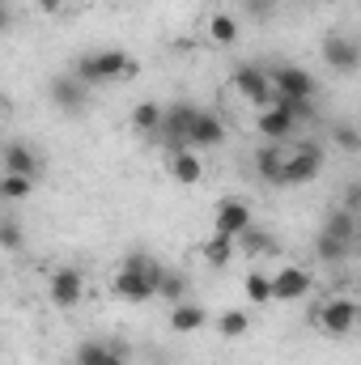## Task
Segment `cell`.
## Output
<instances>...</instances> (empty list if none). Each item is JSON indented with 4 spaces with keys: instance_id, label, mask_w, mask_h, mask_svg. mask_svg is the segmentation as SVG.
Listing matches in <instances>:
<instances>
[{
    "instance_id": "44dd1931",
    "label": "cell",
    "mask_w": 361,
    "mask_h": 365,
    "mask_svg": "<svg viewBox=\"0 0 361 365\" xmlns=\"http://www.w3.org/2000/svg\"><path fill=\"white\" fill-rule=\"evenodd\" d=\"M200 255H204V264L208 268H225L238 251H234V238H225V234H213L204 247H200Z\"/></svg>"
},
{
    "instance_id": "2e32d148",
    "label": "cell",
    "mask_w": 361,
    "mask_h": 365,
    "mask_svg": "<svg viewBox=\"0 0 361 365\" xmlns=\"http://www.w3.org/2000/svg\"><path fill=\"white\" fill-rule=\"evenodd\" d=\"M208 323V310L200 306V302H175L171 306V331H179V336H187V331H200Z\"/></svg>"
},
{
    "instance_id": "5b68a950",
    "label": "cell",
    "mask_w": 361,
    "mask_h": 365,
    "mask_svg": "<svg viewBox=\"0 0 361 365\" xmlns=\"http://www.w3.org/2000/svg\"><path fill=\"white\" fill-rule=\"evenodd\" d=\"M268 86H272L276 98H315V93H319L315 73H306L302 64H280V68H272Z\"/></svg>"
},
{
    "instance_id": "5bb4252c",
    "label": "cell",
    "mask_w": 361,
    "mask_h": 365,
    "mask_svg": "<svg viewBox=\"0 0 361 365\" xmlns=\"http://www.w3.org/2000/svg\"><path fill=\"white\" fill-rule=\"evenodd\" d=\"M0 166H4V175H21V179H34V175H39V158H34V149L21 145V140H13V145L0 149Z\"/></svg>"
},
{
    "instance_id": "3957f363",
    "label": "cell",
    "mask_w": 361,
    "mask_h": 365,
    "mask_svg": "<svg viewBox=\"0 0 361 365\" xmlns=\"http://www.w3.org/2000/svg\"><path fill=\"white\" fill-rule=\"evenodd\" d=\"M136 60L128 56V51H93V56H81L77 60V81H86V86H115V81H128V77H136Z\"/></svg>"
},
{
    "instance_id": "8fae6325",
    "label": "cell",
    "mask_w": 361,
    "mask_h": 365,
    "mask_svg": "<svg viewBox=\"0 0 361 365\" xmlns=\"http://www.w3.org/2000/svg\"><path fill=\"white\" fill-rule=\"evenodd\" d=\"M225 140V123L217 110H195V123L187 132V149H217Z\"/></svg>"
},
{
    "instance_id": "f546056e",
    "label": "cell",
    "mask_w": 361,
    "mask_h": 365,
    "mask_svg": "<svg viewBox=\"0 0 361 365\" xmlns=\"http://www.w3.org/2000/svg\"><path fill=\"white\" fill-rule=\"evenodd\" d=\"M243 9H247L255 21H268L272 13H276V0H243Z\"/></svg>"
},
{
    "instance_id": "83f0119b",
    "label": "cell",
    "mask_w": 361,
    "mask_h": 365,
    "mask_svg": "<svg viewBox=\"0 0 361 365\" xmlns=\"http://www.w3.org/2000/svg\"><path fill=\"white\" fill-rule=\"evenodd\" d=\"M243 289H247V297H251L255 306H268L272 302V276H264V272H247Z\"/></svg>"
},
{
    "instance_id": "4316f807",
    "label": "cell",
    "mask_w": 361,
    "mask_h": 365,
    "mask_svg": "<svg viewBox=\"0 0 361 365\" xmlns=\"http://www.w3.org/2000/svg\"><path fill=\"white\" fill-rule=\"evenodd\" d=\"M30 191H34V179H21V175H0V200L17 204V200H26Z\"/></svg>"
},
{
    "instance_id": "ac0fdd59",
    "label": "cell",
    "mask_w": 361,
    "mask_h": 365,
    "mask_svg": "<svg viewBox=\"0 0 361 365\" xmlns=\"http://www.w3.org/2000/svg\"><path fill=\"white\" fill-rule=\"evenodd\" d=\"M132 128H136L141 136L158 140V136H162V106H158V102H136V106H132Z\"/></svg>"
},
{
    "instance_id": "484cf974",
    "label": "cell",
    "mask_w": 361,
    "mask_h": 365,
    "mask_svg": "<svg viewBox=\"0 0 361 365\" xmlns=\"http://www.w3.org/2000/svg\"><path fill=\"white\" fill-rule=\"evenodd\" d=\"M332 145H336L340 153H357V149H361V132L353 128V123L336 119V123H332Z\"/></svg>"
},
{
    "instance_id": "603a6c76",
    "label": "cell",
    "mask_w": 361,
    "mask_h": 365,
    "mask_svg": "<svg viewBox=\"0 0 361 365\" xmlns=\"http://www.w3.org/2000/svg\"><path fill=\"white\" fill-rule=\"evenodd\" d=\"M73 365H128V361H123L119 349H106V344H81Z\"/></svg>"
},
{
    "instance_id": "d6a6232c",
    "label": "cell",
    "mask_w": 361,
    "mask_h": 365,
    "mask_svg": "<svg viewBox=\"0 0 361 365\" xmlns=\"http://www.w3.org/2000/svg\"><path fill=\"white\" fill-rule=\"evenodd\" d=\"M4 30H13V13H9V4L0 0V34H4Z\"/></svg>"
},
{
    "instance_id": "e0dca14e",
    "label": "cell",
    "mask_w": 361,
    "mask_h": 365,
    "mask_svg": "<svg viewBox=\"0 0 361 365\" xmlns=\"http://www.w3.org/2000/svg\"><path fill=\"white\" fill-rule=\"evenodd\" d=\"M234 251H243V255H255V259H264V255H276V238H272L268 230H255V221L234 238Z\"/></svg>"
},
{
    "instance_id": "4fadbf2b",
    "label": "cell",
    "mask_w": 361,
    "mask_h": 365,
    "mask_svg": "<svg viewBox=\"0 0 361 365\" xmlns=\"http://www.w3.org/2000/svg\"><path fill=\"white\" fill-rule=\"evenodd\" d=\"M47 93H51V102H56L60 110H68V115L86 110V98H90L86 81H77V77H56V81L47 86Z\"/></svg>"
},
{
    "instance_id": "ba28073f",
    "label": "cell",
    "mask_w": 361,
    "mask_h": 365,
    "mask_svg": "<svg viewBox=\"0 0 361 365\" xmlns=\"http://www.w3.org/2000/svg\"><path fill=\"white\" fill-rule=\"evenodd\" d=\"M230 81H234V90H238V98H247V102H251L255 110H260V106H268V102H272L268 73H264L260 64H238Z\"/></svg>"
},
{
    "instance_id": "f1b7e54d",
    "label": "cell",
    "mask_w": 361,
    "mask_h": 365,
    "mask_svg": "<svg viewBox=\"0 0 361 365\" xmlns=\"http://www.w3.org/2000/svg\"><path fill=\"white\" fill-rule=\"evenodd\" d=\"M21 242H26L21 221L9 217V212H0V247H4V251H21Z\"/></svg>"
},
{
    "instance_id": "cb8c5ba5",
    "label": "cell",
    "mask_w": 361,
    "mask_h": 365,
    "mask_svg": "<svg viewBox=\"0 0 361 365\" xmlns=\"http://www.w3.org/2000/svg\"><path fill=\"white\" fill-rule=\"evenodd\" d=\"M349 251H353L349 242H340V238H332V234H323V230H319V238H315V255H319L323 264H332V268H336V264H345V259H349Z\"/></svg>"
},
{
    "instance_id": "ffe728a7",
    "label": "cell",
    "mask_w": 361,
    "mask_h": 365,
    "mask_svg": "<svg viewBox=\"0 0 361 365\" xmlns=\"http://www.w3.org/2000/svg\"><path fill=\"white\" fill-rule=\"evenodd\" d=\"M208 38H213V47H234L238 43V17L234 13H213L208 17Z\"/></svg>"
},
{
    "instance_id": "9a60e30c",
    "label": "cell",
    "mask_w": 361,
    "mask_h": 365,
    "mask_svg": "<svg viewBox=\"0 0 361 365\" xmlns=\"http://www.w3.org/2000/svg\"><path fill=\"white\" fill-rule=\"evenodd\" d=\"M166 162H171V175L175 182H200L204 179V162L195 158V149H166Z\"/></svg>"
},
{
    "instance_id": "d6986e66",
    "label": "cell",
    "mask_w": 361,
    "mask_h": 365,
    "mask_svg": "<svg viewBox=\"0 0 361 365\" xmlns=\"http://www.w3.org/2000/svg\"><path fill=\"white\" fill-rule=\"evenodd\" d=\"M323 234H332V238H340V242H357V212H349V208H332L327 212V221H323Z\"/></svg>"
},
{
    "instance_id": "1f68e13d",
    "label": "cell",
    "mask_w": 361,
    "mask_h": 365,
    "mask_svg": "<svg viewBox=\"0 0 361 365\" xmlns=\"http://www.w3.org/2000/svg\"><path fill=\"white\" fill-rule=\"evenodd\" d=\"M34 9H43V13H60L64 9V0H30Z\"/></svg>"
},
{
    "instance_id": "52a82bcc",
    "label": "cell",
    "mask_w": 361,
    "mask_h": 365,
    "mask_svg": "<svg viewBox=\"0 0 361 365\" xmlns=\"http://www.w3.org/2000/svg\"><path fill=\"white\" fill-rule=\"evenodd\" d=\"M47 297H51V306L73 310L86 297V276H81V268H56L51 280H47Z\"/></svg>"
},
{
    "instance_id": "30bf717a",
    "label": "cell",
    "mask_w": 361,
    "mask_h": 365,
    "mask_svg": "<svg viewBox=\"0 0 361 365\" xmlns=\"http://www.w3.org/2000/svg\"><path fill=\"white\" fill-rule=\"evenodd\" d=\"M310 289H315V276L306 268H298V264H289V268H280L272 276V302H302Z\"/></svg>"
},
{
    "instance_id": "8992f818",
    "label": "cell",
    "mask_w": 361,
    "mask_h": 365,
    "mask_svg": "<svg viewBox=\"0 0 361 365\" xmlns=\"http://www.w3.org/2000/svg\"><path fill=\"white\" fill-rule=\"evenodd\" d=\"M323 64L340 77H353L361 68V47L349 38V34H327L323 38Z\"/></svg>"
},
{
    "instance_id": "7402d4cb",
    "label": "cell",
    "mask_w": 361,
    "mask_h": 365,
    "mask_svg": "<svg viewBox=\"0 0 361 365\" xmlns=\"http://www.w3.org/2000/svg\"><path fill=\"white\" fill-rule=\"evenodd\" d=\"M153 297H166V302L175 306V302H187V297H191V284H187L183 272H171V268H166L162 280H158V293H153Z\"/></svg>"
},
{
    "instance_id": "277c9868",
    "label": "cell",
    "mask_w": 361,
    "mask_h": 365,
    "mask_svg": "<svg viewBox=\"0 0 361 365\" xmlns=\"http://www.w3.org/2000/svg\"><path fill=\"white\" fill-rule=\"evenodd\" d=\"M361 310H357V297L353 293H332L319 310H315V323H319V331H327V336H349L353 327H357Z\"/></svg>"
},
{
    "instance_id": "7a4b0ae2",
    "label": "cell",
    "mask_w": 361,
    "mask_h": 365,
    "mask_svg": "<svg viewBox=\"0 0 361 365\" xmlns=\"http://www.w3.org/2000/svg\"><path fill=\"white\" fill-rule=\"evenodd\" d=\"M162 272H166V268H162L158 259H149L145 251H132V255L123 259V268L115 272V280H111V284H115V297L136 302V306H141V302H149V297L158 293Z\"/></svg>"
},
{
    "instance_id": "4dcf8cb0",
    "label": "cell",
    "mask_w": 361,
    "mask_h": 365,
    "mask_svg": "<svg viewBox=\"0 0 361 365\" xmlns=\"http://www.w3.org/2000/svg\"><path fill=\"white\" fill-rule=\"evenodd\" d=\"M345 208H349V212H357V208H361V187H357V182L345 191Z\"/></svg>"
},
{
    "instance_id": "7c38bea8",
    "label": "cell",
    "mask_w": 361,
    "mask_h": 365,
    "mask_svg": "<svg viewBox=\"0 0 361 365\" xmlns=\"http://www.w3.org/2000/svg\"><path fill=\"white\" fill-rule=\"evenodd\" d=\"M255 132H260L268 145H285V140L298 136V123H293L285 110H276V106H260V115H255Z\"/></svg>"
},
{
    "instance_id": "6da1fadb",
    "label": "cell",
    "mask_w": 361,
    "mask_h": 365,
    "mask_svg": "<svg viewBox=\"0 0 361 365\" xmlns=\"http://www.w3.org/2000/svg\"><path fill=\"white\" fill-rule=\"evenodd\" d=\"M255 166L276 187H302V182L319 179V170H323V145H315V140L268 145V149L255 153Z\"/></svg>"
},
{
    "instance_id": "9c48e42d",
    "label": "cell",
    "mask_w": 361,
    "mask_h": 365,
    "mask_svg": "<svg viewBox=\"0 0 361 365\" xmlns=\"http://www.w3.org/2000/svg\"><path fill=\"white\" fill-rule=\"evenodd\" d=\"M251 221H255L251 204H247V200H238V195H230V200H221V204H217V217H213V234L238 238V234H243Z\"/></svg>"
},
{
    "instance_id": "d4e9b609",
    "label": "cell",
    "mask_w": 361,
    "mask_h": 365,
    "mask_svg": "<svg viewBox=\"0 0 361 365\" xmlns=\"http://www.w3.org/2000/svg\"><path fill=\"white\" fill-rule=\"evenodd\" d=\"M247 327H251L247 310H221V314H217V331H221L225 340H238V336H247Z\"/></svg>"
}]
</instances>
